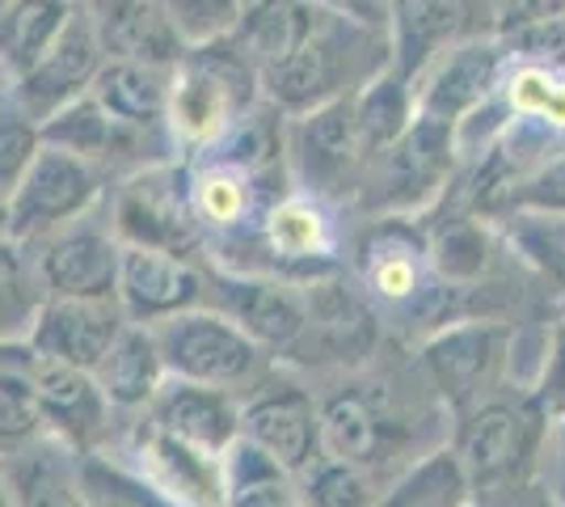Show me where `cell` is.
I'll return each mask as SVG.
<instances>
[{
	"mask_svg": "<svg viewBox=\"0 0 565 507\" xmlns=\"http://www.w3.org/2000/svg\"><path fill=\"white\" fill-rule=\"evenodd\" d=\"M102 47H97L94 22L85 9H72V18L64 22V30L55 34L39 64L30 73L13 76V102L22 106L34 123H43L47 115H55L60 106H68L72 97L89 94L97 68H102Z\"/></svg>",
	"mask_w": 565,
	"mask_h": 507,
	"instance_id": "8",
	"label": "cell"
},
{
	"mask_svg": "<svg viewBox=\"0 0 565 507\" xmlns=\"http://www.w3.org/2000/svg\"><path fill=\"white\" fill-rule=\"evenodd\" d=\"M131 457L140 461V474L157 490H166L182 507H224V465L215 453H203L186 440L169 435L152 419L136 423Z\"/></svg>",
	"mask_w": 565,
	"mask_h": 507,
	"instance_id": "13",
	"label": "cell"
},
{
	"mask_svg": "<svg viewBox=\"0 0 565 507\" xmlns=\"http://www.w3.org/2000/svg\"><path fill=\"white\" fill-rule=\"evenodd\" d=\"M330 13L333 9H321L317 0H245L241 22L233 25L228 39L245 51V60L254 68H262V64L282 60L287 51L308 43Z\"/></svg>",
	"mask_w": 565,
	"mask_h": 507,
	"instance_id": "22",
	"label": "cell"
},
{
	"mask_svg": "<svg viewBox=\"0 0 565 507\" xmlns=\"http://www.w3.org/2000/svg\"><path fill=\"white\" fill-rule=\"evenodd\" d=\"M351 22L342 13H330L321 30L300 43L296 51H287L282 60H270L258 68V85L266 89L275 110H291V115H305L312 106L330 102L342 94L347 85V39H351Z\"/></svg>",
	"mask_w": 565,
	"mask_h": 507,
	"instance_id": "5",
	"label": "cell"
},
{
	"mask_svg": "<svg viewBox=\"0 0 565 507\" xmlns=\"http://www.w3.org/2000/svg\"><path fill=\"white\" fill-rule=\"evenodd\" d=\"M122 326H127V314L118 296H43L22 342L43 356L94 372Z\"/></svg>",
	"mask_w": 565,
	"mask_h": 507,
	"instance_id": "9",
	"label": "cell"
},
{
	"mask_svg": "<svg viewBox=\"0 0 565 507\" xmlns=\"http://www.w3.org/2000/svg\"><path fill=\"white\" fill-rule=\"evenodd\" d=\"M308 504L312 507H376V490L363 478V469L351 461H326L317 465L308 483Z\"/></svg>",
	"mask_w": 565,
	"mask_h": 507,
	"instance_id": "44",
	"label": "cell"
},
{
	"mask_svg": "<svg viewBox=\"0 0 565 507\" xmlns=\"http://www.w3.org/2000/svg\"><path fill=\"white\" fill-rule=\"evenodd\" d=\"M507 106L544 127H565V76L553 73V64H523L507 81Z\"/></svg>",
	"mask_w": 565,
	"mask_h": 507,
	"instance_id": "40",
	"label": "cell"
},
{
	"mask_svg": "<svg viewBox=\"0 0 565 507\" xmlns=\"http://www.w3.org/2000/svg\"><path fill=\"white\" fill-rule=\"evenodd\" d=\"M308 326L321 330L326 351H333L338 360H363V356L372 351V338H376L372 314L354 300L351 292L333 288V284H321V292L312 296V305H308Z\"/></svg>",
	"mask_w": 565,
	"mask_h": 507,
	"instance_id": "34",
	"label": "cell"
},
{
	"mask_svg": "<svg viewBox=\"0 0 565 507\" xmlns=\"http://www.w3.org/2000/svg\"><path fill=\"white\" fill-rule=\"evenodd\" d=\"M0 486L13 507H85L76 453L47 432L0 453Z\"/></svg>",
	"mask_w": 565,
	"mask_h": 507,
	"instance_id": "20",
	"label": "cell"
},
{
	"mask_svg": "<svg viewBox=\"0 0 565 507\" xmlns=\"http://www.w3.org/2000/svg\"><path fill=\"white\" fill-rule=\"evenodd\" d=\"M507 60L511 55H507L498 34L494 39H460L423 73L426 85L423 94L414 97V115L460 127L486 97L494 94L498 73Z\"/></svg>",
	"mask_w": 565,
	"mask_h": 507,
	"instance_id": "11",
	"label": "cell"
},
{
	"mask_svg": "<svg viewBox=\"0 0 565 507\" xmlns=\"http://www.w3.org/2000/svg\"><path fill=\"white\" fill-rule=\"evenodd\" d=\"M241 440L258 444L266 457H275L287 474L308 469L321 440H317V406L300 389H270L258 393L245 411H241Z\"/></svg>",
	"mask_w": 565,
	"mask_h": 507,
	"instance_id": "19",
	"label": "cell"
},
{
	"mask_svg": "<svg viewBox=\"0 0 565 507\" xmlns=\"http://www.w3.org/2000/svg\"><path fill=\"white\" fill-rule=\"evenodd\" d=\"M34 275L43 296H115L118 237L110 229H68L51 233L34 254Z\"/></svg>",
	"mask_w": 565,
	"mask_h": 507,
	"instance_id": "17",
	"label": "cell"
},
{
	"mask_svg": "<svg viewBox=\"0 0 565 507\" xmlns=\"http://www.w3.org/2000/svg\"><path fill=\"white\" fill-rule=\"evenodd\" d=\"M548 372L565 377V326H562V338H557V363H548Z\"/></svg>",
	"mask_w": 565,
	"mask_h": 507,
	"instance_id": "49",
	"label": "cell"
},
{
	"mask_svg": "<svg viewBox=\"0 0 565 507\" xmlns=\"http://www.w3.org/2000/svg\"><path fill=\"white\" fill-rule=\"evenodd\" d=\"M536 507H557V504H544V499H541V504H536Z\"/></svg>",
	"mask_w": 565,
	"mask_h": 507,
	"instance_id": "52",
	"label": "cell"
},
{
	"mask_svg": "<svg viewBox=\"0 0 565 507\" xmlns=\"http://www.w3.org/2000/svg\"><path fill=\"white\" fill-rule=\"evenodd\" d=\"M469 0H388L384 4L388 60H393L388 68L405 81H418L444 51L469 39Z\"/></svg>",
	"mask_w": 565,
	"mask_h": 507,
	"instance_id": "14",
	"label": "cell"
},
{
	"mask_svg": "<svg viewBox=\"0 0 565 507\" xmlns=\"http://www.w3.org/2000/svg\"><path fill=\"white\" fill-rule=\"evenodd\" d=\"M43 305L34 258L22 242L0 237V342H22L30 321Z\"/></svg>",
	"mask_w": 565,
	"mask_h": 507,
	"instance_id": "37",
	"label": "cell"
},
{
	"mask_svg": "<svg viewBox=\"0 0 565 507\" xmlns=\"http://www.w3.org/2000/svg\"><path fill=\"white\" fill-rule=\"evenodd\" d=\"M25 351H30V377H34L39 414H43L47 435L64 440L72 453H94L110 432V402L102 398L94 372L43 356L34 347H25Z\"/></svg>",
	"mask_w": 565,
	"mask_h": 507,
	"instance_id": "6",
	"label": "cell"
},
{
	"mask_svg": "<svg viewBox=\"0 0 565 507\" xmlns=\"http://www.w3.org/2000/svg\"><path fill=\"white\" fill-rule=\"evenodd\" d=\"M502 212H557V216H565V152L527 169L511 187Z\"/></svg>",
	"mask_w": 565,
	"mask_h": 507,
	"instance_id": "45",
	"label": "cell"
},
{
	"mask_svg": "<svg viewBox=\"0 0 565 507\" xmlns=\"http://www.w3.org/2000/svg\"><path fill=\"white\" fill-rule=\"evenodd\" d=\"M317 440H321V453H330V461L363 465L376 448V414L367 411L363 398L342 393L317 411Z\"/></svg>",
	"mask_w": 565,
	"mask_h": 507,
	"instance_id": "38",
	"label": "cell"
},
{
	"mask_svg": "<svg viewBox=\"0 0 565 507\" xmlns=\"http://www.w3.org/2000/svg\"><path fill=\"white\" fill-rule=\"evenodd\" d=\"M166 377L169 372L161 360V347H157V335L143 321H127L110 342V351L94 368V381L102 389V398L110 402V411H148V402L157 398Z\"/></svg>",
	"mask_w": 565,
	"mask_h": 507,
	"instance_id": "21",
	"label": "cell"
},
{
	"mask_svg": "<svg viewBox=\"0 0 565 507\" xmlns=\"http://www.w3.org/2000/svg\"><path fill=\"white\" fill-rule=\"evenodd\" d=\"M115 296L127 321H161V317L199 309L207 296V279L190 266L186 254L148 250V245H118Z\"/></svg>",
	"mask_w": 565,
	"mask_h": 507,
	"instance_id": "7",
	"label": "cell"
},
{
	"mask_svg": "<svg viewBox=\"0 0 565 507\" xmlns=\"http://www.w3.org/2000/svg\"><path fill=\"white\" fill-rule=\"evenodd\" d=\"M321 9H333L342 18H354L363 25H384V0H317Z\"/></svg>",
	"mask_w": 565,
	"mask_h": 507,
	"instance_id": "48",
	"label": "cell"
},
{
	"mask_svg": "<svg viewBox=\"0 0 565 507\" xmlns=\"http://www.w3.org/2000/svg\"><path fill=\"white\" fill-rule=\"evenodd\" d=\"M89 22L106 60H131L173 73L190 51L161 0H89Z\"/></svg>",
	"mask_w": 565,
	"mask_h": 507,
	"instance_id": "12",
	"label": "cell"
},
{
	"mask_svg": "<svg viewBox=\"0 0 565 507\" xmlns=\"http://www.w3.org/2000/svg\"><path fill=\"white\" fill-rule=\"evenodd\" d=\"M76 483L85 495V507H182L166 490L143 478L140 469H127L102 453H76Z\"/></svg>",
	"mask_w": 565,
	"mask_h": 507,
	"instance_id": "33",
	"label": "cell"
},
{
	"mask_svg": "<svg viewBox=\"0 0 565 507\" xmlns=\"http://www.w3.org/2000/svg\"><path fill=\"white\" fill-rule=\"evenodd\" d=\"M502 338L507 335H502L498 326H481V321L444 330V335L426 347V368H430V377L439 381L444 393L469 398L472 389L490 377Z\"/></svg>",
	"mask_w": 565,
	"mask_h": 507,
	"instance_id": "25",
	"label": "cell"
},
{
	"mask_svg": "<svg viewBox=\"0 0 565 507\" xmlns=\"http://www.w3.org/2000/svg\"><path fill=\"white\" fill-rule=\"evenodd\" d=\"M148 419L215 457H224V448L241 435V406L224 393V385H203L186 377L161 381L157 398L148 402Z\"/></svg>",
	"mask_w": 565,
	"mask_h": 507,
	"instance_id": "18",
	"label": "cell"
},
{
	"mask_svg": "<svg viewBox=\"0 0 565 507\" xmlns=\"http://www.w3.org/2000/svg\"><path fill=\"white\" fill-rule=\"evenodd\" d=\"M127 136V127H118L102 106L94 102V94L72 97L68 106H60L55 115L39 123V140L51 148H64L81 161H110V152H118Z\"/></svg>",
	"mask_w": 565,
	"mask_h": 507,
	"instance_id": "29",
	"label": "cell"
},
{
	"mask_svg": "<svg viewBox=\"0 0 565 507\" xmlns=\"http://www.w3.org/2000/svg\"><path fill=\"white\" fill-rule=\"evenodd\" d=\"M72 0H4L0 4V68L22 76L55 43L72 18Z\"/></svg>",
	"mask_w": 565,
	"mask_h": 507,
	"instance_id": "27",
	"label": "cell"
},
{
	"mask_svg": "<svg viewBox=\"0 0 565 507\" xmlns=\"http://www.w3.org/2000/svg\"><path fill=\"white\" fill-rule=\"evenodd\" d=\"M507 55H519L527 64H565V13L562 18H544L532 25H515L498 34Z\"/></svg>",
	"mask_w": 565,
	"mask_h": 507,
	"instance_id": "46",
	"label": "cell"
},
{
	"mask_svg": "<svg viewBox=\"0 0 565 507\" xmlns=\"http://www.w3.org/2000/svg\"><path fill=\"white\" fill-rule=\"evenodd\" d=\"M384 4H388V0H384Z\"/></svg>",
	"mask_w": 565,
	"mask_h": 507,
	"instance_id": "53",
	"label": "cell"
},
{
	"mask_svg": "<svg viewBox=\"0 0 565 507\" xmlns=\"http://www.w3.org/2000/svg\"><path fill=\"white\" fill-rule=\"evenodd\" d=\"M249 199H254V178L236 173L233 166L203 169L194 182H190V208L203 229H233L249 212Z\"/></svg>",
	"mask_w": 565,
	"mask_h": 507,
	"instance_id": "39",
	"label": "cell"
},
{
	"mask_svg": "<svg viewBox=\"0 0 565 507\" xmlns=\"http://www.w3.org/2000/svg\"><path fill=\"white\" fill-rule=\"evenodd\" d=\"M351 106L354 131H359V145H363L367 161L380 157L388 145H397L401 131L414 123V89L393 68H380V73L367 76L351 94Z\"/></svg>",
	"mask_w": 565,
	"mask_h": 507,
	"instance_id": "26",
	"label": "cell"
},
{
	"mask_svg": "<svg viewBox=\"0 0 565 507\" xmlns=\"http://www.w3.org/2000/svg\"><path fill=\"white\" fill-rule=\"evenodd\" d=\"M169 76L152 64H131V60H102L89 94L94 102L127 131L157 127L169 110Z\"/></svg>",
	"mask_w": 565,
	"mask_h": 507,
	"instance_id": "24",
	"label": "cell"
},
{
	"mask_svg": "<svg viewBox=\"0 0 565 507\" xmlns=\"http://www.w3.org/2000/svg\"><path fill=\"white\" fill-rule=\"evenodd\" d=\"M102 191V173L94 161H81L64 148L39 145L18 187L4 199V237L30 245L34 237H51L64 224H76L94 208Z\"/></svg>",
	"mask_w": 565,
	"mask_h": 507,
	"instance_id": "2",
	"label": "cell"
},
{
	"mask_svg": "<svg viewBox=\"0 0 565 507\" xmlns=\"http://www.w3.org/2000/svg\"><path fill=\"white\" fill-rule=\"evenodd\" d=\"M161 4L190 47H203V43L233 34L241 9H245V0H161Z\"/></svg>",
	"mask_w": 565,
	"mask_h": 507,
	"instance_id": "42",
	"label": "cell"
},
{
	"mask_svg": "<svg viewBox=\"0 0 565 507\" xmlns=\"http://www.w3.org/2000/svg\"><path fill=\"white\" fill-rule=\"evenodd\" d=\"M220 465H224V507H305L291 486V474L241 435L224 448Z\"/></svg>",
	"mask_w": 565,
	"mask_h": 507,
	"instance_id": "28",
	"label": "cell"
},
{
	"mask_svg": "<svg viewBox=\"0 0 565 507\" xmlns=\"http://www.w3.org/2000/svg\"><path fill=\"white\" fill-rule=\"evenodd\" d=\"M39 123L25 115L18 102L0 106V194L9 199V191L18 187V178L39 152Z\"/></svg>",
	"mask_w": 565,
	"mask_h": 507,
	"instance_id": "43",
	"label": "cell"
},
{
	"mask_svg": "<svg viewBox=\"0 0 565 507\" xmlns=\"http://www.w3.org/2000/svg\"><path fill=\"white\" fill-rule=\"evenodd\" d=\"M0 4H4V0H0Z\"/></svg>",
	"mask_w": 565,
	"mask_h": 507,
	"instance_id": "54",
	"label": "cell"
},
{
	"mask_svg": "<svg viewBox=\"0 0 565 507\" xmlns=\"http://www.w3.org/2000/svg\"><path fill=\"white\" fill-rule=\"evenodd\" d=\"M460 461L469 474L472 490L477 486H498L515 474L527 457V419L515 406H481L469 419V427L460 435Z\"/></svg>",
	"mask_w": 565,
	"mask_h": 507,
	"instance_id": "23",
	"label": "cell"
},
{
	"mask_svg": "<svg viewBox=\"0 0 565 507\" xmlns=\"http://www.w3.org/2000/svg\"><path fill=\"white\" fill-rule=\"evenodd\" d=\"M0 507H13L9 504V495H4V486H0Z\"/></svg>",
	"mask_w": 565,
	"mask_h": 507,
	"instance_id": "51",
	"label": "cell"
},
{
	"mask_svg": "<svg viewBox=\"0 0 565 507\" xmlns=\"http://www.w3.org/2000/svg\"><path fill=\"white\" fill-rule=\"evenodd\" d=\"M212 292L220 300V314L233 317L254 342L291 347L305 338L308 305L291 284L266 275H212Z\"/></svg>",
	"mask_w": 565,
	"mask_h": 507,
	"instance_id": "15",
	"label": "cell"
},
{
	"mask_svg": "<svg viewBox=\"0 0 565 507\" xmlns=\"http://www.w3.org/2000/svg\"><path fill=\"white\" fill-rule=\"evenodd\" d=\"M472 483L456 448H435L409 474H401L393 490L376 507H469Z\"/></svg>",
	"mask_w": 565,
	"mask_h": 507,
	"instance_id": "30",
	"label": "cell"
},
{
	"mask_svg": "<svg viewBox=\"0 0 565 507\" xmlns=\"http://www.w3.org/2000/svg\"><path fill=\"white\" fill-rule=\"evenodd\" d=\"M254 81H258V68L245 60V51L236 47L228 34L215 43H203V51L190 47L169 76L166 119L190 145H212L249 106Z\"/></svg>",
	"mask_w": 565,
	"mask_h": 507,
	"instance_id": "1",
	"label": "cell"
},
{
	"mask_svg": "<svg viewBox=\"0 0 565 507\" xmlns=\"http://www.w3.org/2000/svg\"><path fill=\"white\" fill-rule=\"evenodd\" d=\"M511 242L536 271L565 284V216H557V212H511Z\"/></svg>",
	"mask_w": 565,
	"mask_h": 507,
	"instance_id": "41",
	"label": "cell"
},
{
	"mask_svg": "<svg viewBox=\"0 0 565 507\" xmlns=\"http://www.w3.org/2000/svg\"><path fill=\"white\" fill-rule=\"evenodd\" d=\"M565 0H502L498 4V34L515 30V25H532L544 18H562Z\"/></svg>",
	"mask_w": 565,
	"mask_h": 507,
	"instance_id": "47",
	"label": "cell"
},
{
	"mask_svg": "<svg viewBox=\"0 0 565 507\" xmlns=\"http://www.w3.org/2000/svg\"><path fill=\"white\" fill-rule=\"evenodd\" d=\"M266 242L282 263H317L330 250V220L312 199H282L266 216Z\"/></svg>",
	"mask_w": 565,
	"mask_h": 507,
	"instance_id": "36",
	"label": "cell"
},
{
	"mask_svg": "<svg viewBox=\"0 0 565 507\" xmlns=\"http://www.w3.org/2000/svg\"><path fill=\"white\" fill-rule=\"evenodd\" d=\"M0 237H4V194H0Z\"/></svg>",
	"mask_w": 565,
	"mask_h": 507,
	"instance_id": "50",
	"label": "cell"
},
{
	"mask_svg": "<svg viewBox=\"0 0 565 507\" xmlns=\"http://www.w3.org/2000/svg\"><path fill=\"white\" fill-rule=\"evenodd\" d=\"M418 237L401 224H384L376 229L367 245H363V266H367V284L388 296V300H405L414 296L423 284V271H418Z\"/></svg>",
	"mask_w": 565,
	"mask_h": 507,
	"instance_id": "35",
	"label": "cell"
},
{
	"mask_svg": "<svg viewBox=\"0 0 565 507\" xmlns=\"http://www.w3.org/2000/svg\"><path fill=\"white\" fill-rule=\"evenodd\" d=\"M47 432L39 414V393L30 377L25 342H0V453L30 444Z\"/></svg>",
	"mask_w": 565,
	"mask_h": 507,
	"instance_id": "31",
	"label": "cell"
},
{
	"mask_svg": "<svg viewBox=\"0 0 565 507\" xmlns=\"http://www.w3.org/2000/svg\"><path fill=\"white\" fill-rule=\"evenodd\" d=\"M296 161L305 169L308 187L317 191H342L351 187L354 173L367 166L359 131H354V106L351 94H338L321 106H312L296 123Z\"/></svg>",
	"mask_w": 565,
	"mask_h": 507,
	"instance_id": "16",
	"label": "cell"
},
{
	"mask_svg": "<svg viewBox=\"0 0 565 507\" xmlns=\"http://www.w3.org/2000/svg\"><path fill=\"white\" fill-rule=\"evenodd\" d=\"M169 377H186L203 385H233L258 368V342L233 317L212 309H186L152 321Z\"/></svg>",
	"mask_w": 565,
	"mask_h": 507,
	"instance_id": "3",
	"label": "cell"
},
{
	"mask_svg": "<svg viewBox=\"0 0 565 507\" xmlns=\"http://www.w3.org/2000/svg\"><path fill=\"white\" fill-rule=\"evenodd\" d=\"M426 254L444 284H477L494 263V233L477 216L444 220L426 245Z\"/></svg>",
	"mask_w": 565,
	"mask_h": 507,
	"instance_id": "32",
	"label": "cell"
},
{
	"mask_svg": "<svg viewBox=\"0 0 565 507\" xmlns=\"http://www.w3.org/2000/svg\"><path fill=\"white\" fill-rule=\"evenodd\" d=\"M110 233L118 245H148V250H169V254H190L203 242V224L190 208V191L178 194L173 173H140L127 182L115 203V224Z\"/></svg>",
	"mask_w": 565,
	"mask_h": 507,
	"instance_id": "10",
	"label": "cell"
},
{
	"mask_svg": "<svg viewBox=\"0 0 565 507\" xmlns=\"http://www.w3.org/2000/svg\"><path fill=\"white\" fill-rule=\"evenodd\" d=\"M456 127L439 119L414 115V123L401 131L397 145H388L380 157H372V208L384 212H414L430 203L435 194L448 187L451 166H456Z\"/></svg>",
	"mask_w": 565,
	"mask_h": 507,
	"instance_id": "4",
	"label": "cell"
}]
</instances>
